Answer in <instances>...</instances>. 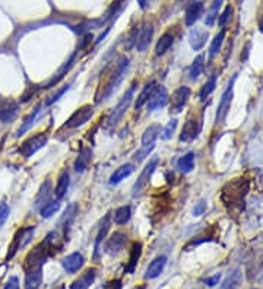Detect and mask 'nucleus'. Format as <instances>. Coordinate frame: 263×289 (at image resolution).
Wrapping results in <instances>:
<instances>
[{"label": "nucleus", "mask_w": 263, "mask_h": 289, "mask_svg": "<svg viewBox=\"0 0 263 289\" xmlns=\"http://www.w3.org/2000/svg\"><path fill=\"white\" fill-rule=\"evenodd\" d=\"M249 192V181L246 178H237L234 181L228 182L221 193V199L228 207H244L241 203H244V197Z\"/></svg>", "instance_id": "f257e3e1"}, {"label": "nucleus", "mask_w": 263, "mask_h": 289, "mask_svg": "<svg viewBox=\"0 0 263 289\" xmlns=\"http://www.w3.org/2000/svg\"><path fill=\"white\" fill-rule=\"evenodd\" d=\"M127 67H129V59H127V57H120L117 64H116L114 72L111 73L109 82H107V85L104 88L102 95H101V98H98V102L106 101V99H109L110 96H111V94L114 92V89H116V88L119 86V84L123 81V77H124L126 72H127Z\"/></svg>", "instance_id": "f03ea898"}, {"label": "nucleus", "mask_w": 263, "mask_h": 289, "mask_svg": "<svg viewBox=\"0 0 263 289\" xmlns=\"http://www.w3.org/2000/svg\"><path fill=\"white\" fill-rule=\"evenodd\" d=\"M34 232H35V226H25V228L18 229V232L15 234L13 241H12L11 247H9V253H8V256H6V260H8V261L12 260L19 250L25 248V247L31 243Z\"/></svg>", "instance_id": "7ed1b4c3"}, {"label": "nucleus", "mask_w": 263, "mask_h": 289, "mask_svg": "<svg viewBox=\"0 0 263 289\" xmlns=\"http://www.w3.org/2000/svg\"><path fill=\"white\" fill-rule=\"evenodd\" d=\"M235 79H237V75L232 76V79L230 81L227 89L224 91V94H222L221 99H219L218 110H217V117H215L217 124L222 123L224 118L227 117V114H228V110H230L231 107V101H232V96H234V82H235Z\"/></svg>", "instance_id": "20e7f679"}, {"label": "nucleus", "mask_w": 263, "mask_h": 289, "mask_svg": "<svg viewBox=\"0 0 263 289\" xmlns=\"http://www.w3.org/2000/svg\"><path fill=\"white\" fill-rule=\"evenodd\" d=\"M156 165H158V158L153 156L152 160L146 164V167H145L143 171L141 172L139 178L135 182V186H133V189H132V196H133V197H139V196L142 194L143 190H145L146 186H148V182H149L151 175H152L155 168H156Z\"/></svg>", "instance_id": "39448f33"}, {"label": "nucleus", "mask_w": 263, "mask_h": 289, "mask_svg": "<svg viewBox=\"0 0 263 289\" xmlns=\"http://www.w3.org/2000/svg\"><path fill=\"white\" fill-rule=\"evenodd\" d=\"M133 94H135V88L132 86V88H129V89L126 91V94L123 95V98L120 99V102L117 104V107L113 110L111 116H110L109 120H107V126H109V127L116 126V124L120 121V118L124 116V113L127 111V108L130 106L132 99H133Z\"/></svg>", "instance_id": "423d86ee"}, {"label": "nucleus", "mask_w": 263, "mask_h": 289, "mask_svg": "<svg viewBox=\"0 0 263 289\" xmlns=\"http://www.w3.org/2000/svg\"><path fill=\"white\" fill-rule=\"evenodd\" d=\"M45 143H47V135L37 133V135H34L30 139H27L22 143V146L19 148V152L25 158H31L35 152L43 149L44 146H45Z\"/></svg>", "instance_id": "0eeeda50"}, {"label": "nucleus", "mask_w": 263, "mask_h": 289, "mask_svg": "<svg viewBox=\"0 0 263 289\" xmlns=\"http://www.w3.org/2000/svg\"><path fill=\"white\" fill-rule=\"evenodd\" d=\"M92 116H94V108L91 107V106H84V107L77 108L76 111H75L70 117L67 118V121L63 124V127H79V126H82V124H85L87 121H89V120L92 118Z\"/></svg>", "instance_id": "6e6552de"}, {"label": "nucleus", "mask_w": 263, "mask_h": 289, "mask_svg": "<svg viewBox=\"0 0 263 289\" xmlns=\"http://www.w3.org/2000/svg\"><path fill=\"white\" fill-rule=\"evenodd\" d=\"M168 102V92L163 85H155L152 89L151 95L148 98V110L149 111H155L160 108H164Z\"/></svg>", "instance_id": "1a4fd4ad"}, {"label": "nucleus", "mask_w": 263, "mask_h": 289, "mask_svg": "<svg viewBox=\"0 0 263 289\" xmlns=\"http://www.w3.org/2000/svg\"><path fill=\"white\" fill-rule=\"evenodd\" d=\"M126 244H127V235L124 232H114L107 240L104 250L110 256H117V254H120L121 251L124 250Z\"/></svg>", "instance_id": "9d476101"}, {"label": "nucleus", "mask_w": 263, "mask_h": 289, "mask_svg": "<svg viewBox=\"0 0 263 289\" xmlns=\"http://www.w3.org/2000/svg\"><path fill=\"white\" fill-rule=\"evenodd\" d=\"M189 98H190V89L187 86L177 88L171 98V113H180L187 104Z\"/></svg>", "instance_id": "9b49d317"}, {"label": "nucleus", "mask_w": 263, "mask_h": 289, "mask_svg": "<svg viewBox=\"0 0 263 289\" xmlns=\"http://www.w3.org/2000/svg\"><path fill=\"white\" fill-rule=\"evenodd\" d=\"M110 218H111V214H107L104 216V219L101 221V225H99V231L97 234V238H95V246H94V260L97 261L99 258V254H101V244L104 241V238L107 235L110 229Z\"/></svg>", "instance_id": "f8f14e48"}, {"label": "nucleus", "mask_w": 263, "mask_h": 289, "mask_svg": "<svg viewBox=\"0 0 263 289\" xmlns=\"http://www.w3.org/2000/svg\"><path fill=\"white\" fill-rule=\"evenodd\" d=\"M84 263H85V258H84V256L81 253H72V254H69V256L63 258L62 266H63V269H65L67 273L73 275V273H76L77 270L84 266Z\"/></svg>", "instance_id": "ddd939ff"}, {"label": "nucleus", "mask_w": 263, "mask_h": 289, "mask_svg": "<svg viewBox=\"0 0 263 289\" xmlns=\"http://www.w3.org/2000/svg\"><path fill=\"white\" fill-rule=\"evenodd\" d=\"M97 278V269L95 268H91V269H87L79 278L75 280V282H72V285H70V289H88L92 283H94V280Z\"/></svg>", "instance_id": "4468645a"}, {"label": "nucleus", "mask_w": 263, "mask_h": 289, "mask_svg": "<svg viewBox=\"0 0 263 289\" xmlns=\"http://www.w3.org/2000/svg\"><path fill=\"white\" fill-rule=\"evenodd\" d=\"M209 37V32L203 28H195L192 30L190 35H189V41H190V45L195 51H199L203 48V45L206 44Z\"/></svg>", "instance_id": "2eb2a0df"}, {"label": "nucleus", "mask_w": 263, "mask_h": 289, "mask_svg": "<svg viewBox=\"0 0 263 289\" xmlns=\"http://www.w3.org/2000/svg\"><path fill=\"white\" fill-rule=\"evenodd\" d=\"M203 13V3L199 2H192L186 8V15H185V21H186L187 27H192L193 23H196V21L202 16Z\"/></svg>", "instance_id": "dca6fc26"}, {"label": "nucleus", "mask_w": 263, "mask_h": 289, "mask_svg": "<svg viewBox=\"0 0 263 289\" xmlns=\"http://www.w3.org/2000/svg\"><path fill=\"white\" fill-rule=\"evenodd\" d=\"M165 265H167V257L165 256H158L156 258H153L152 261L149 263V266L146 269V273H145V279H155L158 278L163 270H164Z\"/></svg>", "instance_id": "f3484780"}, {"label": "nucleus", "mask_w": 263, "mask_h": 289, "mask_svg": "<svg viewBox=\"0 0 263 289\" xmlns=\"http://www.w3.org/2000/svg\"><path fill=\"white\" fill-rule=\"evenodd\" d=\"M152 35H153L152 25H145L142 28V31L139 32L138 40H136V44H135L139 53H143V51L149 47L151 40H152Z\"/></svg>", "instance_id": "a211bd4d"}, {"label": "nucleus", "mask_w": 263, "mask_h": 289, "mask_svg": "<svg viewBox=\"0 0 263 289\" xmlns=\"http://www.w3.org/2000/svg\"><path fill=\"white\" fill-rule=\"evenodd\" d=\"M43 283V268L31 269L25 276V289H40Z\"/></svg>", "instance_id": "6ab92c4d"}, {"label": "nucleus", "mask_w": 263, "mask_h": 289, "mask_svg": "<svg viewBox=\"0 0 263 289\" xmlns=\"http://www.w3.org/2000/svg\"><path fill=\"white\" fill-rule=\"evenodd\" d=\"M75 57H76V54L75 53L70 56V59H69V60H67V62H66V63L63 64V66L59 69V70H57V73H56L51 79H50V82L47 84L45 88H53V86L57 85V84H59V82H60V81H62L66 75H67V72H69V70L73 67V64H75Z\"/></svg>", "instance_id": "aec40b11"}, {"label": "nucleus", "mask_w": 263, "mask_h": 289, "mask_svg": "<svg viewBox=\"0 0 263 289\" xmlns=\"http://www.w3.org/2000/svg\"><path fill=\"white\" fill-rule=\"evenodd\" d=\"M241 283V270L240 269H232L227 278L224 279L222 285L219 289H237Z\"/></svg>", "instance_id": "412c9836"}, {"label": "nucleus", "mask_w": 263, "mask_h": 289, "mask_svg": "<svg viewBox=\"0 0 263 289\" xmlns=\"http://www.w3.org/2000/svg\"><path fill=\"white\" fill-rule=\"evenodd\" d=\"M141 254H142V244L141 243H135L132 246L130 250V257H129V263L126 266V273L132 275L135 272V269L138 266V261L141 258Z\"/></svg>", "instance_id": "4be33fe9"}, {"label": "nucleus", "mask_w": 263, "mask_h": 289, "mask_svg": "<svg viewBox=\"0 0 263 289\" xmlns=\"http://www.w3.org/2000/svg\"><path fill=\"white\" fill-rule=\"evenodd\" d=\"M132 172H133V165H132V164H124V165H121V167H119L116 171L111 174V177H110V184H113V186L119 184V182L123 181L124 178H127Z\"/></svg>", "instance_id": "5701e85b"}, {"label": "nucleus", "mask_w": 263, "mask_h": 289, "mask_svg": "<svg viewBox=\"0 0 263 289\" xmlns=\"http://www.w3.org/2000/svg\"><path fill=\"white\" fill-rule=\"evenodd\" d=\"M92 158V150L89 148H82L81 153L77 155L76 161H75V171L76 172H84L88 168L89 162Z\"/></svg>", "instance_id": "b1692460"}, {"label": "nucleus", "mask_w": 263, "mask_h": 289, "mask_svg": "<svg viewBox=\"0 0 263 289\" xmlns=\"http://www.w3.org/2000/svg\"><path fill=\"white\" fill-rule=\"evenodd\" d=\"M50 192H51V181L50 180H47V181L44 182L43 186H41V189H40V192L37 194V199H35V204H34V207L35 209H41L44 204L48 203L50 200Z\"/></svg>", "instance_id": "393cba45"}, {"label": "nucleus", "mask_w": 263, "mask_h": 289, "mask_svg": "<svg viewBox=\"0 0 263 289\" xmlns=\"http://www.w3.org/2000/svg\"><path fill=\"white\" fill-rule=\"evenodd\" d=\"M197 132L199 127L196 126V121L195 120H187L185 127L181 130V135H180V140L181 142H190L197 136Z\"/></svg>", "instance_id": "a878e982"}, {"label": "nucleus", "mask_w": 263, "mask_h": 289, "mask_svg": "<svg viewBox=\"0 0 263 289\" xmlns=\"http://www.w3.org/2000/svg\"><path fill=\"white\" fill-rule=\"evenodd\" d=\"M18 110H19V106L15 104V102L6 104L5 107L0 108V120H2L3 123H11V121H13L15 117H16Z\"/></svg>", "instance_id": "bb28decb"}, {"label": "nucleus", "mask_w": 263, "mask_h": 289, "mask_svg": "<svg viewBox=\"0 0 263 289\" xmlns=\"http://www.w3.org/2000/svg\"><path fill=\"white\" fill-rule=\"evenodd\" d=\"M177 168L181 172H185V174L193 171V168H195V153L189 152L186 155H183L180 160L177 161Z\"/></svg>", "instance_id": "cd10ccee"}, {"label": "nucleus", "mask_w": 263, "mask_h": 289, "mask_svg": "<svg viewBox=\"0 0 263 289\" xmlns=\"http://www.w3.org/2000/svg\"><path fill=\"white\" fill-rule=\"evenodd\" d=\"M132 216V209L130 206H120L114 211V215H113V221L114 224L117 225H124L129 222Z\"/></svg>", "instance_id": "c85d7f7f"}, {"label": "nucleus", "mask_w": 263, "mask_h": 289, "mask_svg": "<svg viewBox=\"0 0 263 289\" xmlns=\"http://www.w3.org/2000/svg\"><path fill=\"white\" fill-rule=\"evenodd\" d=\"M174 43V37L171 35V34H164L160 40H158V43H156V47H155V54L156 56H163L165 54L168 50H170V47L173 45Z\"/></svg>", "instance_id": "c756f323"}, {"label": "nucleus", "mask_w": 263, "mask_h": 289, "mask_svg": "<svg viewBox=\"0 0 263 289\" xmlns=\"http://www.w3.org/2000/svg\"><path fill=\"white\" fill-rule=\"evenodd\" d=\"M41 107H43V104H38V106H37V107L33 110V113H31V114H30L28 117L23 120L22 126L19 127V130H18V135H16L18 138H19V136H22V135H23V133H25L27 130H30V128H31V126H33L34 123H35V120H37V117H38V114L41 113Z\"/></svg>", "instance_id": "7c9ffc66"}, {"label": "nucleus", "mask_w": 263, "mask_h": 289, "mask_svg": "<svg viewBox=\"0 0 263 289\" xmlns=\"http://www.w3.org/2000/svg\"><path fill=\"white\" fill-rule=\"evenodd\" d=\"M161 132V126L160 124H152L145 130L142 136V146H149L155 143V139L158 138V133Z\"/></svg>", "instance_id": "2f4dec72"}, {"label": "nucleus", "mask_w": 263, "mask_h": 289, "mask_svg": "<svg viewBox=\"0 0 263 289\" xmlns=\"http://www.w3.org/2000/svg\"><path fill=\"white\" fill-rule=\"evenodd\" d=\"M69 189V172L63 171L60 174L59 180H57V186H56V197L57 199H63L66 192Z\"/></svg>", "instance_id": "473e14b6"}, {"label": "nucleus", "mask_w": 263, "mask_h": 289, "mask_svg": "<svg viewBox=\"0 0 263 289\" xmlns=\"http://www.w3.org/2000/svg\"><path fill=\"white\" fill-rule=\"evenodd\" d=\"M221 3H222V0H214L212 5H211V8H209L208 13H206V18H205V25L209 27V28L215 23L217 19H218L219 6H221Z\"/></svg>", "instance_id": "72a5a7b5"}, {"label": "nucleus", "mask_w": 263, "mask_h": 289, "mask_svg": "<svg viewBox=\"0 0 263 289\" xmlns=\"http://www.w3.org/2000/svg\"><path fill=\"white\" fill-rule=\"evenodd\" d=\"M155 82H149L148 85H145V88L142 89V92L139 94V96H138V99H136V102H135V108L136 110H141V108L148 102V98H149V95H151V92H152V89L155 88Z\"/></svg>", "instance_id": "f704fd0d"}, {"label": "nucleus", "mask_w": 263, "mask_h": 289, "mask_svg": "<svg viewBox=\"0 0 263 289\" xmlns=\"http://www.w3.org/2000/svg\"><path fill=\"white\" fill-rule=\"evenodd\" d=\"M203 60H205V57H203V54H199L196 59L193 60V63L190 66V69H189V75H190V79H197L199 76L202 75V72H203Z\"/></svg>", "instance_id": "c9c22d12"}, {"label": "nucleus", "mask_w": 263, "mask_h": 289, "mask_svg": "<svg viewBox=\"0 0 263 289\" xmlns=\"http://www.w3.org/2000/svg\"><path fill=\"white\" fill-rule=\"evenodd\" d=\"M76 209H77V206L75 203L69 204V206H67V209L65 211V214H63V218H62V221H60V225H63L62 228H63L65 234L67 232V228H69V225L72 224V221L75 219Z\"/></svg>", "instance_id": "e433bc0d"}, {"label": "nucleus", "mask_w": 263, "mask_h": 289, "mask_svg": "<svg viewBox=\"0 0 263 289\" xmlns=\"http://www.w3.org/2000/svg\"><path fill=\"white\" fill-rule=\"evenodd\" d=\"M224 38H225V30H222V31L219 32L218 35L212 40L211 47H209V57H215V56L219 53L221 45L224 43Z\"/></svg>", "instance_id": "4c0bfd02"}, {"label": "nucleus", "mask_w": 263, "mask_h": 289, "mask_svg": "<svg viewBox=\"0 0 263 289\" xmlns=\"http://www.w3.org/2000/svg\"><path fill=\"white\" fill-rule=\"evenodd\" d=\"M215 86H217V75H212L208 79V82L202 86V89H200V94H199L200 99H202V101H205V99H206V98H208V96L214 92Z\"/></svg>", "instance_id": "58836bf2"}, {"label": "nucleus", "mask_w": 263, "mask_h": 289, "mask_svg": "<svg viewBox=\"0 0 263 289\" xmlns=\"http://www.w3.org/2000/svg\"><path fill=\"white\" fill-rule=\"evenodd\" d=\"M59 209H60V203H59V200H55V202H48V203L44 204L40 209V214L43 218H51Z\"/></svg>", "instance_id": "ea45409f"}, {"label": "nucleus", "mask_w": 263, "mask_h": 289, "mask_svg": "<svg viewBox=\"0 0 263 289\" xmlns=\"http://www.w3.org/2000/svg\"><path fill=\"white\" fill-rule=\"evenodd\" d=\"M175 127H177V120L173 118V120H170L168 121V124L165 126V128L163 130V135H161V138L164 140H168L171 136H173V133L175 132Z\"/></svg>", "instance_id": "a19ab883"}, {"label": "nucleus", "mask_w": 263, "mask_h": 289, "mask_svg": "<svg viewBox=\"0 0 263 289\" xmlns=\"http://www.w3.org/2000/svg\"><path fill=\"white\" fill-rule=\"evenodd\" d=\"M231 15H232V8L228 5V6L224 9V12H222L221 15H218V25L221 28L227 25V22L231 19Z\"/></svg>", "instance_id": "79ce46f5"}, {"label": "nucleus", "mask_w": 263, "mask_h": 289, "mask_svg": "<svg viewBox=\"0 0 263 289\" xmlns=\"http://www.w3.org/2000/svg\"><path fill=\"white\" fill-rule=\"evenodd\" d=\"M155 148V145H149V146H142L141 149L138 150L136 153H135V160L138 161V162H141L143 161L149 153H151V150Z\"/></svg>", "instance_id": "37998d69"}, {"label": "nucleus", "mask_w": 263, "mask_h": 289, "mask_svg": "<svg viewBox=\"0 0 263 289\" xmlns=\"http://www.w3.org/2000/svg\"><path fill=\"white\" fill-rule=\"evenodd\" d=\"M9 212H11V209H9V206H8V204L0 203V228L5 225L6 219L9 218Z\"/></svg>", "instance_id": "c03bdc74"}, {"label": "nucleus", "mask_w": 263, "mask_h": 289, "mask_svg": "<svg viewBox=\"0 0 263 289\" xmlns=\"http://www.w3.org/2000/svg\"><path fill=\"white\" fill-rule=\"evenodd\" d=\"M69 88H70V85H66V86H63L57 94H55V95L51 96V98H48L47 101H45V106H51V104H55L56 101H59L60 99V96H63L65 95V92H67L69 91Z\"/></svg>", "instance_id": "a18cd8bd"}, {"label": "nucleus", "mask_w": 263, "mask_h": 289, "mask_svg": "<svg viewBox=\"0 0 263 289\" xmlns=\"http://www.w3.org/2000/svg\"><path fill=\"white\" fill-rule=\"evenodd\" d=\"M102 289H123V282L120 279H111L107 283H104Z\"/></svg>", "instance_id": "49530a36"}, {"label": "nucleus", "mask_w": 263, "mask_h": 289, "mask_svg": "<svg viewBox=\"0 0 263 289\" xmlns=\"http://www.w3.org/2000/svg\"><path fill=\"white\" fill-rule=\"evenodd\" d=\"M206 211V202L205 200H200L199 203H196V206L193 207V216H202Z\"/></svg>", "instance_id": "de8ad7c7"}, {"label": "nucleus", "mask_w": 263, "mask_h": 289, "mask_svg": "<svg viewBox=\"0 0 263 289\" xmlns=\"http://www.w3.org/2000/svg\"><path fill=\"white\" fill-rule=\"evenodd\" d=\"M138 35H139V31L138 28H133L129 34V40H127V44H126V48H132L135 44H136V40H138Z\"/></svg>", "instance_id": "09e8293b"}, {"label": "nucleus", "mask_w": 263, "mask_h": 289, "mask_svg": "<svg viewBox=\"0 0 263 289\" xmlns=\"http://www.w3.org/2000/svg\"><path fill=\"white\" fill-rule=\"evenodd\" d=\"M3 289H19V280H18V278L16 276L9 278V280L6 282V285H5Z\"/></svg>", "instance_id": "8fccbe9b"}, {"label": "nucleus", "mask_w": 263, "mask_h": 289, "mask_svg": "<svg viewBox=\"0 0 263 289\" xmlns=\"http://www.w3.org/2000/svg\"><path fill=\"white\" fill-rule=\"evenodd\" d=\"M219 279H221V273H218V275H215V276H212V278H208L205 279V283H206V286H215V285H218Z\"/></svg>", "instance_id": "3c124183"}, {"label": "nucleus", "mask_w": 263, "mask_h": 289, "mask_svg": "<svg viewBox=\"0 0 263 289\" xmlns=\"http://www.w3.org/2000/svg\"><path fill=\"white\" fill-rule=\"evenodd\" d=\"M153 0H138V3H139V8L142 9V11H146L151 5H152Z\"/></svg>", "instance_id": "603ef678"}, {"label": "nucleus", "mask_w": 263, "mask_h": 289, "mask_svg": "<svg viewBox=\"0 0 263 289\" xmlns=\"http://www.w3.org/2000/svg\"><path fill=\"white\" fill-rule=\"evenodd\" d=\"M249 50H250V43L246 45V50H244V56H241V60H246L247 56H249Z\"/></svg>", "instance_id": "864d4df0"}, {"label": "nucleus", "mask_w": 263, "mask_h": 289, "mask_svg": "<svg viewBox=\"0 0 263 289\" xmlns=\"http://www.w3.org/2000/svg\"><path fill=\"white\" fill-rule=\"evenodd\" d=\"M259 28H260V31L263 32V16L260 18V21H259Z\"/></svg>", "instance_id": "5fc2aeb1"}, {"label": "nucleus", "mask_w": 263, "mask_h": 289, "mask_svg": "<svg viewBox=\"0 0 263 289\" xmlns=\"http://www.w3.org/2000/svg\"><path fill=\"white\" fill-rule=\"evenodd\" d=\"M56 289H66V288H65V285H60V286H57Z\"/></svg>", "instance_id": "6e6d98bb"}]
</instances>
